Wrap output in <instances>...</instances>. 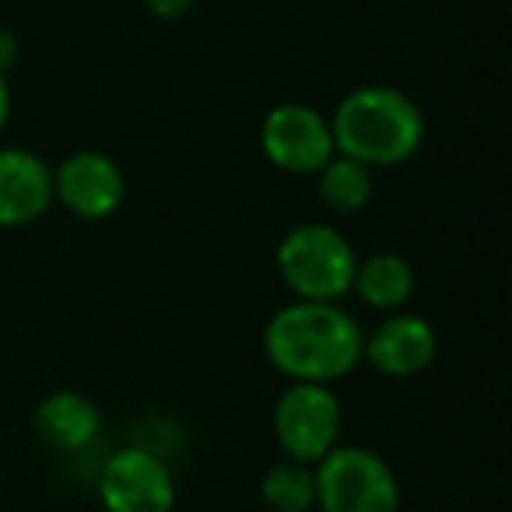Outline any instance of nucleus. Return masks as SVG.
<instances>
[{
	"mask_svg": "<svg viewBox=\"0 0 512 512\" xmlns=\"http://www.w3.org/2000/svg\"><path fill=\"white\" fill-rule=\"evenodd\" d=\"M365 330L341 302H288L267 320L264 355L288 383H323L362 365Z\"/></svg>",
	"mask_w": 512,
	"mask_h": 512,
	"instance_id": "nucleus-1",
	"label": "nucleus"
},
{
	"mask_svg": "<svg viewBox=\"0 0 512 512\" xmlns=\"http://www.w3.org/2000/svg\"><path fill=\"white\" fill-rule=\"evenodd\" d=\"M127 197L123 169L102 151H74L53 165V200L81 221H102Z\"/></svg>",
	"mask_w": 512,
	"mask_h": 512,
	"instance_id": "nucleus-8",
	"label": "nucleus"
},
{
	"mask_svg": "<svg viewBox=\"0 0 512 512\" xmlns=\"http://www.w3.org/2000/svg\"><path fill=\"white\" fill-rule=\"evenodd\" d=\"M274 264L299 302H341L351 295L358 256L341 228L302 221L278 242Z\"/></svg>",
	"mask_w": 512,
	"mask_h": 512,
	"instance_id": "nucleus-3",
	"label": "nucleus"
},
{
	"mask_svg": "<svg viewBox=\"0 0 512 512\" xmlns=\"http://www.w3.org/2000/svg\"><path fill=\"white\" fill-rule=\"evenodd\" d=\"M439 337L435 327L418 313H386L372 334H365L362 362L386 379H411L435 362Z\"/></svg>",
	"mask_w": 512,
	"mask_h": 512,
	"instance_id": "nucleus-9",
	"label": "nucleus"
},
{
	"mask_svg": "<svg viewBox=\"0 0 512 512\" xmlns=\"http://www.w3.org/2000/svg\"><path fill=\"white\" fill-rule=\"evenodd\" d=\"M39 442L57 453H81L102 432V411L92 397L78 390H53L36 404L32 414Z\"/></svg>",
	"mask_w": 512,
	"mask_h": 512,
	"instance_id": "nucleus-11",
	"label": "nucleus"
},
{
	"mask_svg": "<svg viewBox=\"0 0 512 512\" xmlns=\"http://www.w3.org/2000/svg\"><path fill=\"white\" fill-rule=\"evenodd\" d=\"M18 64V39L8 29H0V74H8Z\"/></svg>",
	"mask_w": 512,
	"mask_h": 512,
	"instance_id": "nucleus-16",
	"label": "nucleus"
},
{
	"mask_svg": "<svg viewBox=\"0 0 512 512\" xmlns=\"http://www.w3.org/2000/svg\"><path fill=\"white\" fill-rule=\"evenodd\" d=\"M106 512H176V477L148 446H123L99 470Z\"/></svg>",
	"mask_w": 512,
	"mask_h": 512,
	"instance_id": "nucleus-6",
	"label": "nucleus"
},
{
	"mask_svg": "<svg viewBox=\"0 0 512 512\" xmlns=\"http://www.w3.org/2000/svg\"><path fill=\"white\" fill-rule=\"evenodd\" d=\"M53 204V165L29 148H0V228L39 221Z\"/></svg>",
	"mask_w": 512,
	"mask_h": 512,
	"instance_id": "nucleus-10",
	"label": "nucleus"
},
{
	"mask_svg": "<svg viewBox=\"0 0 512 512\" xmlns=\"http://www.w3.org/2000/svg\"><path fill=\"white\" fill-rule=\"evenodd\" d=\"M316 512H400V481L369 446H337L313 467Z\"/></svg>",
	"mask_w": 512,
	"mask_h": 512,
	"instance_id": "nucleus-4",
	"label": "nucleus"
},
{
	"mask_svg": "<svg viewBox=\"0 0 512 512\" xmlns=\"http://www.w3.org/2000/svg\"><path fill=\"white\" fill-rule=\"evenodd\" d=\"M351 292L379 313H400L414 295V271L400 253H372L358 260Z\"/></svg>",
	"mask_w": 512,
	"mask_h": 512,
	"instance_id": "nucleus-12",
	"label": "nucleus"
},
{
	"mask_svg": "<svg viewBox=\"0 0 512 512\" xmlns=\"http://www.w3.org/2000/svg\"><path fill=\"white\" fill-rule=\"evenodd\" d=\"M274 439L285 460L316 467L330 449L341 446L344 407L334 386L323 383H288L274 400Z\"/></svg>",
	"mask_w": 512,
	"mask_h": 512,
	"instance_id": "nucleus-5",
	"label": "nucleus"
},
{
	"mask_svg": "<svg viewBox=\"0 0 512 512\" xmlns=\"http://www.w3.org/2000/svg\"><path fill=\"white\" fill-rule=\"evenodd\" d=\"M197 0H144V8L155 18H165V22H176V18L190 15Z\"/></svg>",
	"mask_w": 512,
	"mask_h": 512,
	"instance_id": "nucleus-15",
	"label": "nucleus"
},
{
	"mask_svg": "<svg viewBox=\"0 0 512 512\" xmlns=\"http://www.w3.org/2000/svg\"><path fill=\"white\" fill-rule=\"evenodd\" d=\"M260 148L288 176H316L337 155L330 120L306 102H281L260 123Z\"/></svg>",
	"mask_w": 512,
	"mask_h": 512,
	"instance_id": "nucleus-7",
	"label": "nucleus"
},
{
	"mask_svg": "<svg viewBox=\"0 0 512 512\" xmlns=\"http://www.w3.org/2000/svg\"><path fill=\"white\" fill-rule=\"evenodd\" d=\"M260 498L271 512H313L316 509V474L313 467L295 460H278L260 477Z\"/></svg>",
	"mask_w": 512,
	"mask_h": 512,
	"instance_id": "nucleus-14",
	"label": "nucleus"
},
{
	"mask_svg": "<svg viewBox=\"0 0 512 512\" xmlns=\"http://www.w3.org/2000/svg\"><path fill=\"white\" fill-rule=\"evenodd\" d=\"M11 120V88H8V74H0V134Z\"/></svg>",
	"mask_w": 512,
	"mask_h": 512,
	"instance_id": "nucleus-17",
	"label": "nucleus"
},
{
	"mask_svg": "<svg viewBox=\"0 0 512 512\" xmlns=\"http://www.w3.org/2000/svg\"><path fill=\"white\" fill-rule=\"evenodd\" d=\"M337 155L355 158L365 169L404 165L425 141V116L418 102L390 85H362L337 102L330 116Z\"/></svg>",
	"mask_w": 512,
	"mask_h": 512,
	"instance_id": "nucleus-2",
	"label": "nucleus"
},
{
	"mask_svg": "<svg viewBox=\"0 0 512 512\" xmlns=\"http://www.w3.org/2000/svg\"><path fill=\"white\" fill-rule=\"evenodd\" d=\"M320 200L334 214H355L372 200V169H365L355 158L334 155L320 172H316Z\"/></svg>",
	"mask_w": 512,
	"mask_h": 512,
	"instance_id": "nucleus-13",
	"label": "nucleus"
}]
</instances>
